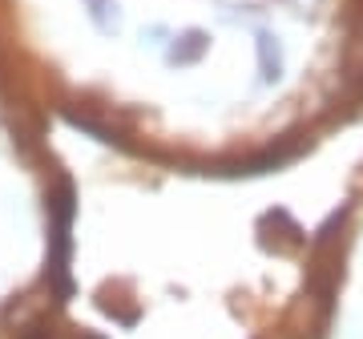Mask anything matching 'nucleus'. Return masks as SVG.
<instances>
[{
	"label": "nucleus",
	"mask_w": 363,
	"mask_h": 339,
	"mask_svg": "<svg viewBox=\"0 0 363 339\" xmlns=\"http://www.w3.org/2000/svg\"><path fill=\"white\" fill-rule=\"evenodd\" d=\"M73 186L61 182V190L49 198V283L57 295H69V259H73Z\"/></svg>",
	"instance_id": "f257e3e1"
},
{
	"label": "nucleus",
	"mask_w": 363,
	"mask_h": 339,
	"mask_svg": "<svg viewBox=\"0 0 363 339\" xmlns=\"http://www.w3.org/2000/svg\"><path fill=\"white\" fill-rule=\"evenodd\" d=\"M206 52H210V33L206 28H182V33H174V40L166 45V65L190 69V65H198Z\"/></svg>",
	"instance_id": "f03ea898"
},
{
	"label": "nucleus",
	"mask_w": 363,
	"mask_h": 339,
	"mask_svg": "<svg viewBox=\"0 0 363 339\" xmlns=\"http://www.w3.org/2000/svg\"><path fill=\"white\" fill-rule=\"evenodd\" d=\"M85 4V16H89V25L101 33V37H117L121 25H125V16H121V4L117 0H81Z\"/></svg>",
	"instance_id": "7ed1b4c3"
},
{
	"label": "nucleus",
	"mask_w": 363,
	"mask_h": 339,
	"mask_svg": "<svg viewBox=\"0 0 363 339\" xmlns=\"http://www.w3.org/2000/svg\"><path fill=\"white\" fill-rule=\"evenodd\" d=\"M255 52H259V81L262 85L279 81V73H283V49H279V40L271 33H259L255 37Z\"/></svg>",
	"instance_id": "20e7f679"
}]
</instances>
